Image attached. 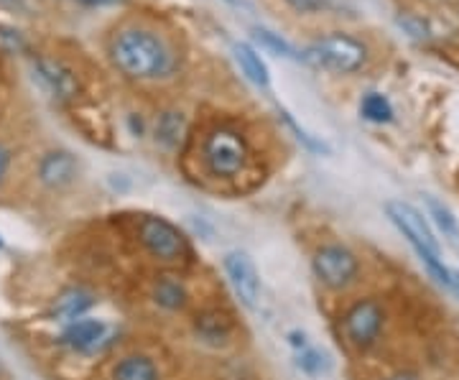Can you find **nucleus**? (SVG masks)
Here are the masks:
<instances>
[{
	"label": "nucleus",
	"mask_w": 459,
	"mask_h": 380,
	"mask_svg": "<svg viewBox=\"0 0 459 380\" xmlns=\"http://www.w3.org/2000/svg\"><path fill=\"white\" fill-rule=\"evenodd\" d=\"M102 51L108 65L133 84H169L184 69L179 36L159 18L126 16L105 33Z\"/></svg>",
	"instance_id": "1"
},
{
	"label": "nucleus",
	"mask_w": 459,
	"mask_h": 380,
	"mask_svg": "<svg viewBox=\"0 0 459 380\" xmlns=\"http://www.w3.org/2000/svg\"><path fill=\"white\" fill-rule=\"evenodd\" d=\"M376 51L370 41L352 31H329L314 36L309 44L299 49V62L316 72H329L337 77H352L365 72Z\"/></svg>",
	"instance_id": "2"
},
{
	"label": "nucleus",
	"mask_w": 459,
	"mask_h": 380,
	"mask_svg": "<svg viewBox=\"0 0 459 380\" xmlns=\"http://www.w3.org/2000/svg\"><path fill=\"white\" fill-rule=\"evenodd\" d=\"M199 161L212 179H238L250 164V143L235 125L217 123L202 135Z\"/></svg>",
	"instance_id": "3"
},
{
	"label": "nucleus",
	"mask_w": 459,
	"mask_h": 380,
	"mask_svg": "<svg viewBox=\"0 0 459 380\" xmlns=\"http://www.w3.org/2000/svg\"><path fill=\"white\" fill-rule=\"evenodd\" d=\"M385 215L391 217V222L398 228V232L413 246L421 263L429 268V273L439 283H444L446 289H452V268L444 265L439 243H437V238L427 225V220L421 217V212L406 202H388Z\"/></svg>",
	"instance_id": "4"
},
{
	"label": "nucleus",
	"mask_w": 459,
	"mask_h": 380,
	"mask_svg": "<svg viewBox=\"0 0 459 380\" xmlns=\"http://www.w3.org/2000/svg\"><path fill=\"white\" fill-rule=\"evenodd\" d=\"M138 238H141V246L161 263H179L189 255L186 235L174 222H169L166 217H143L138 225Z\"/></svg>",
	"instance_id": "5"
},
{
	"label": "nucleus",
	"mask_w": 459,
	"mask_h": 380,
	"mask_svg": "<svg viewBox=\"0 0 459 380\" xmlns=\"http://www.w3.org/2000/svg\"><path fill=\"white\" fill-rule=\"evenodd\" d=\"M314 276L332 291H344L360 276V258L342 243H329L314 253Z\"/></svg>",
	"instance_id": "6"
},
{
	"label": "nucleus",
	"mask_w": 459,
	"mask_h": 380,
	"mask_svg": "<svg viewBox=\"0 0 459 380\" xmlns=\"http://www.w3.org/2000/svg\"><path fill=\"white\" fill-rule=\"evenodd\" d=\"M385 327V309L377 298L355 301L342 316V332L355 350H370Z\"/></svg>",
	"instance_id": "7"
},
{
	"label": "nucleus",
	"mask_w": 459,
	"mask_h": 380,
	"mask_svg": "<svg viewBox=\"0 0 459 380\" xmlns=\"http://www.w3.org/2000/svg\"><path fill=\"white\" fill-rule=\"evenodd\" d=\"M33 74L41 87L49 92L56 102H77L82 95V77L65 59L51 54H36L33 56Z\"/></svg>",
	"instance_id": "8"
},
{
	"label": "nucleus",
	"mask_w": 459,
	"mask_h": 380,
	"mask_svg": "<svg viewBox=\"0 0 459 380\" xmlns=\"http://www.w3.org/2000/svg\"><path fill=\"white\" fill-rule=\"evenodd\" d=\"M222 265H225L230 286L235 289L238 298L246 304L247 309H255L258 298H261V276H258L255 263L250 261V255L243 250H230Z\"/></svg>",
	"instance_id": "9"
},
{
	"label": "nucleus",
	"mask_w": 459,
	"mask_h": 380,
	"mask_svg": "<svg viewBox=\"0 0 459 380\" xmlns=\"http://www.w3.org/2000/svg\"><path fill=\"white\" fill-rule=\"evenodd\" d=\"M110 337V327L102 319H90V316H80L74 322L66 324L62 342L74 352H98Z\"/></svg>",
	"instance_id": "10"
},
{
	"label": "nucleus",
	"mask_w": 459,
	"mask_h": 380,
	"mask_svg": "<svg viewBox=\"0 0 459 380\" xmlns=\"http://www.w3.org/2000/svg\"><path fill=\"white\" fill-rule=\"evenodd\" d=\"M36 171H39V182L44 184L47 189H65V186H69L77 179L80 164H77V159L69 151L56 149L41 156Z\"/></svg>",
	"instance_id": "11"
},
{
	"label": "nucleus",
	"mask_w": 459,
	"mask_h": 380,
	"mask_svg": "<svg viewBox=\"0 0 459 380\" xmlns=\"http://www.w3.org/2000/svg\"><path fill=\"white\" fill-rule=\"evenodd\" d=\"M195 332L202 342L220 348L232 337V319L220 309H207V312H199L195 316Z\"/></svg>",
	"instance_id": "12"
},
{
	"label": "nucleus",
	"mask_w": 459,
	"mask_h": 380,
	"mask_svg": "<svg viewBox=\"0 0 459 380\" xmlns=\"http://www.w3.org/2000/svg\"><path fill=\"white\" fill-rule=\"evenodd\" d=\"M189 131V123L186 116L181 110H161L156 116V125H153V135H156V143H161L166 151H177L184 143Z\"/></svg>",
	"instance_id": "13"
},
{
	"label": "nucleus",
	"mask_w": 459,
	"mask_h": 380,
	"mask_svg": "<svg viewBox=\"0 0 459 380\" xmlns=\"http://www.w3.org/2000/svg\"><path fill=\"white\" fill-rule=\"evenodd\" d=\"M95 294H90L87 289H66L62 291L56 301H54V316L56 319H62V322H74V319H80L84 316L92 307H95Z\"/></svg>",
	"instance_id": "14"
},
{
	"label": "nucleus",
	"mask_w": 459,
	"mask_h": 380,
	"mask_svg": "<svg viewBox=\"0 0 459 380\" xmlns=\"http://www.w3.org/2000/svg\"><path fill=\"white\" fill-rule=\"evenodd\" d=\"M235 62L240 66V72L246 74L250 82L255 84V87H261L265 90L268 84H271V72H268V65L263 62V56L258 54V49L253 47V44H246V41H240V44H235Z\"/></svg>",
	"instance_id": "15"
},
{
	"label": "nucleus",
	"mask_w": 459,
	"mask_h": 380,
	"mask_svg": "<svg viewBox=\"0 0 459 380\" xmlns=\"http://www.w3.org/2000/svg\"><path fill=\"white\" fill-rule=\"evenodd\" d=\"M113 380H161V370L148 355H126L113 367Z\"/></svg>",
	"instance_id": "16"
},
{
	"label": "nucleus",
	"mask_w": 459,
	"mask_h": 380,
	"mask_svg": "<svg viewBox=\"0 0 459 380\" xmlns=\"http://www.w3.org/2000/svg\"><path fill=\"white\" fill-rule=\"evenodd\" d=\"M360 116L362 120L376 123V125L394 123V102L388 99V95H383V92H368V95H362L360 99Z\"/></svg>",
	"instance_id": "17"
},
{
	"label": "nucleus",
	"mask_w": 459,
	"mask_h": 380,
	"mask_svg": "<svg viewBox=\"0 0 459 380\" xmlns=\"http://www.w3.org/2000/svg\"><path fill=\"white\" fill-rule=\"evenodd\" d=\"M153 301L169 312H181L189 301V294L177 279H159L153 286Z\"/></svg>",
	"instance_id": "18"
},
{
	"label": "nucleus",
	"mask_w": 459,
	"mask_h": 380,
	"mask_svg": "<svg viewBox=\"0 0 459 380\" xmlns=\"http://www.w3.org/2000/svg\"><path fill=\"white\" fill-rule=\"evenodd\" d=\"M395 26L406 33L411 41H419V44H429V41L434 39L431 23H429L424 16L413 13V11H401V13L395 16Z\"/></svg>",
	"instance_id": "19"
},
{
	"label": "nucleus",
	"mask_w": 459,
	"mask_h": 380,
	"mask_svg": "<svg viewBox=\"0 0 459 380\" xmlns=\"http://www.w3.org/2000/svg\"><path fill=\"white\" fill-rule=\"evenodd\" d=\"M253 41L261 44L263 49H268L276 56H283V59H299V49L294 44H289L281 33L271 31V29H263V26H255L253 29Z\"/></svg>",
	"instance_id": "20"
},
{
	"label": "nucleus",
	"mask_w": 459,
	"mask_h": 380,
	"mask_svg": "<svg viewBox=\"0 0 459 380\" xmlns=\"http://www.w3.org/2000/svg\"><path fill=\"white\" fill-rule=\"evenodd\" d=\"M427 207L429 215L434 217V222H437V228L444 232V238L459 240V222L457 217H455V212L437 197H427Z\"/></svg>",
	"instance_id": "21"
},
{
	"label": "nucleus",
	"mask_w": 459,
	"mask_h": 380,
	"mask_svg": "<svg viewBox=\"0 0 459 380\" xmlns=\"http://www.w3.org/2000/svg\"><path fill=\"white\" fill-rule=\"evenodd\" d=\"M279 113H281V117H283V123H286V125H289V128L296 133V138H299V143H301L304 149L312 151V153H325V156H329V153H332V149H329L327 141H322L319 135H312L309 131H304V128H301V125L296 123L294 116H291L289 110H283V108H281Z\"/></svg>",
	"instance_id": "22"
},
{
	"label": "nucleus",
	"mask_w": 459,
	"mask_h": 380,
	"mask_svg": "<svg viewBox=\"0 0 459 380\" xmlns=\"http://www.w3.org/2000/svg\"><path fill=\"white\" fill-rule=\"evenodd\" d=\"M296 367L301 370V373H307V376H322V373H327L329 370V358L322 352V350L309 348L301 350L299 355H296Z\"/></svg>",
	"instance_id": "23"
},
{
	"label": "nucleus",
	"mask_w": 459,
	"mask_h": 380,
	"mask_svg": "<svg viewBox=\"0 0 459 380\" xmlns=\"http://www.w3.org/2000/svg\"><path fill=\"white\" fill-rule=\"evenodd\" d=\"M283 3L299 16H319L329 8V0H283Z\"/></svg>",
	"instance_id": "24"
},
{
	"label": "nucleus",
	"mask_w": 459,
	"mask_h": 380,
	"mask_svg": "<svg viewBox=\"0 0 459 380\" xmlns=\"http://www.w3.org/2000/svg\"><path fill=\"white\" fill-rule=\"evenodd\" d=\"M11 161H13V153H11L8 146L0 143V184L5 182V177H8V171H11Z\"/></svg>",
	"instance_id": "25"
},
{
	"label": "nucleus",
	"mask_w": 459,
	"mask_h": 380,
	"mask_svg": "<svg viewBox=\"0 0 459 380\" xmlns=\"http://www.w3.org/2000/svg\"><path fill=\"white\" fill-rule=\"evenodd\" d=\"M286 340H289V345H291V348H294V350H299V352H301V350L309 348L307 332H299V330L289 332V334H286Z\"/></svg>",
	"instance_id": "26"
},
{
	"label": "nucleus",
	"mask_w": 459,
	"mask_h": 380,
	"mask_svg": "<svg viewBox=\"0 0 459 380\" xmlns=\"http://www.w3.org/2000/svg\"><path fill=\"white\" fill-rule=\"evenodd\" d=\"M128 123H131L133 135L143 138V133H146V123H143V117H141V113H131V116H128Z\"/></svg>",
	"instance_id": "27"
},
{
	"label": "nucleus",
	"mask_w": 459,
	"mask_h": 380,
	"mask_svg": "<svg viewBox=\"0 0 459 380\" xmlns=\"http://www.w3.org/2000/svg\"><path fill=\"white\" fill-rule=\"evenodd\" d=\"M80 5H87V8H102V5H110L115 0H77Z\"/></svg>",
	"instance_id": "28"
},
{
	"label": "nucleus",
	"mask_w": 459,
	"mask_h": 380,
	"mask_svg": "<svg viewBox=\"0 0 459 380\" xmlns=\"http://www.w3.org/2000/svg\"><path fill=\"white\" fill-rule=\"evenodd\" d=\"M385 380H421L416 373H395V376H391V378Z\"/></svg>",
	"instance_id": "29"
},
{
	"label": "nucleus",
	"mask_w": 459,
	"mask_h": 380,
	"mask_svg": "<svg viewBox=\"0 0 459 380\" xmlns=\"http://www.w3.org/2000/svg\"><path fill=\"white\" fill-rule=\"evenodd\" d=\"M452 291L459 294V271H452Z\"/></svg>",
	"instance_id": "30"
},
{
	"label": "nucleus",
	"mask_w": 459,
	"mask_h": 380,
	"mask_svg": "<svg viewBox=\"0 0 459 380\" xmlns=\"http://www.w3.org/2000/svg\"><path fill=\"white\" fill-rule=\"evenodd\" d=\"M225 3H228V5H238V0H225Z\"/></svg>",
	"instance_id": "31"
},
{
	"label": "nucleus",
	"mask_w": 459,
	"mask_h": 380,
	"mask_svg": "<svg viewBox=\"0 0 459 380\" xmlns=\"http://www.w3.org/2000/svg\"><path fill=\"white\" fill-rule=\"evenodd\" d=\"M0 376H3V363H0Z\"/></svg>",
	"instance_id": "32"
},
{
	"label": "nucleus",
	"mask_w": 459,
	"mask_h": 380,
	"mask_svg": "<svg viewBox=\"0 0 459 380\" xmlns=\"http://www.w3.org/2000/svg\"><path fill=\"white\" fill-rule=\"evenodd\" d=\"M0 248H3V238H0Z\"/></svg>",
	"instance_id": "33"
}]
</instances>
